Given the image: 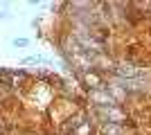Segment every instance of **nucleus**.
<instances>
[{"mask_svg": "<svg viewBox=\"0 0 151 135\" xmlns=\"http://www.w3.org/2000/svg\"><path fill=\"white\" fill-rule=\"evenodd\" d=\"M101 133H104V135H120L122 133V124H117V122H104V124H101Z\"/></svg>", "mask_w": 151, "mask_h": 135, "instance_id": "f257e3e1", "label": "nucleus"}, {"mask_svg": "<svg viewBox=\"0 0 151 135\" xmlns=\"http://www.w3.org/2000/svg\"><path fill=\"white\" fill-rule=\"evenodd\" d=\"M14 45H16V47H25L27 41H25V39H16V41H14Z\"/></svg>", "mask_w": 151, "mask_h": 135, "instance_id": "f03ea898", "label": "nucleus"}, {"mask_svg": "<svg viewBox=\"0 0 151 135\" xmlns=\"http://www.w3.org/2000/svg\"><path fill=\"white\" fill-rule=\"evenodd\" d=\"M0 16H2V14H0Z\"/></svg>", "mask_w": 151, "mask_h": 135, "instance_id": "7ed1b4c3", "label": "nucleus"}]
</instances>
